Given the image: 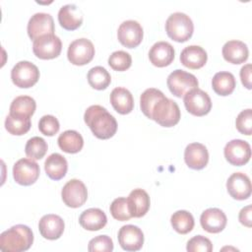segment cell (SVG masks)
I'll list each match as a JSON object with an SVG mask.
<instances>
[{"instance_id": "8d00e7d4", "label": "cell", "mask_w": 252, "mask_h": 252, "mask_svg": "<svg viewBox=\"0 0 252 252\" xmlns=\"http://www.w3.org/2000/svg\"><path fill=\"white\" fill-rule=\"evenodd\" d=\"M111 216L120 221H125L128 220L132 218L129 209H128V203L127 199L123 197H118L114 199L110 205L109 208Z\"/></svg>"}, {"instance_id": "d6986e66", "label": "cell", "mask_w": 252, "mask_h": 252, "mask_svg": "<svg viewBox=\"0 0 252 252\" xmlns=\"http://www.w3.org/2000/svg\"><path fill=\"white\" fill-rule=\"evenodd\" d=\"M184 160L192 169H203L209 161V153L205 145L201 143H191L184 151Z\"/></svg>"}, {"instance_id": "d4e9b609", "label": "cell", "mask_w": 252, "mask_h": 252, "mask_svg": "<svg viewBox=\"0 0 252 252\" xmlns=\"http://www.w3.org/2000/svg\"><path fill=\"white\" fill-rule=\"evenodd\" d=\"M110 102L115 111L120 114H128L134 108V98L129 90L117 87L110 94Z\"/></svg>"}, {"instance_id": "e0dca14e", "label": "cell", "mask_w": 252, "mask_h": 252, "mask_svg": "<svg viewBox=\"0 0 252 252\" xmlns=\"http://www.w3.org/2000/svg\"><path fill=\"white\" fill-rule=\"evenodd\" d=\"M227 219L225 214L218 208L205 210L200 217V223L204 230L210 233H219L225 227Z\"/></svg>"}, {"instance_id": "ab89813d", "label": "cell", "mask_w": 252, "mask_h": 252, "mask_svg": "<svg viewBox=\"0 0 252 252\" xmlns=\"http://www.w3.org/2000/svg\"><path fill=\"white\" fill-rule=\"evenodd\" d=\"M88 250L90 252H111L113 250L112 239L107 235H98L90 240L88 245Z\"/></svg>"}, {"instance_id": "7bdbcfd3", "label": "cell", "mask_w": 252, "mask_h": 252, "mask_svg": "<svg viewBox=\"0 0 252 252\" xmlns=\"http://www.w3.org/2000/svg\"><path fill=\"white\" fill-rule=\"evenodd\" d=\"M240 79L245 88L251 89V64H246L240 69Z\"/></svg>"}, {"instance_id": "4fadbf2b", "label": "cell", "mask_w": 252, "mask_h": 252, "mask_svg": "<svg viewBox=\"0 0 252 252\" xmlns=\"http://www.w3.org/2000/svg\"><path fill=\"white\" fill-rule=\"evenodd\" d=\"M143 28L134 20H127L120 24L117 31L118 40L128 48L137 47L143 40Z\"/></svg>"}, {"instance_id": "484cf974", "label": "cell", "mask_w": 252, "mask_h": 252, "mask_svg": "<svg viewBox=\"0 0 252 252\" xmlns=\"http://www.w3.org/2000/svg\"><path fill=\"white\" fill-rule=\"evenodd\" d=\"M79 222L83 228L91 231H95L105 226L107 222V218L102 210L98 208H91L81 214L79 218Z\"/></svg>"}, {"instance_id": "9c48e42d", "label": "cell", "mask_w": 252, "mask_h": 252, "mask_svg": "<svg viewBox=\"0 0 252 252\" xmlns=\"http://www.w3.org/2000/svg\"><path fill=\"white\" fill-rule=\"evenodd\" d=\"M39 172L37 162L28 158L19 159L13 166V177L18 184L23 186L33 184L37 180Z\"/></svg>"}, {"instance_id": "1f68e13d", "label": "cell", "mask_w": 252, "mask_h": 252, "mask_svg": "<svg viewBox=\"0 0 252 252\" xmlns=\"http://www.w3.org/2000/svg\"><path fill=\"white\" fill-rule=\"evenodd\" d=\"M88 82L90 86L94 90H105L110 82L111 77L107 70L101 66H95L89 70L88 72Z\"/></svg>"}, {"instance_id": "4dcf8cb0", "label": "cell", "mask_w": 252, "mask_h": 252, "mask_svg": "<svg viewBox=\"0 0 252 252\" xmlns=\"http://www.w3.org/2000/svg\"><path fill=\"white\" fill-rule=\"evenodd\" d=\"M170 222L175 231L180 234L190 232L194 227V218L191 213L185 210H179L173 213L170 218Z\"/></svg>"}, {"instance_id": "8992f818", "label": "cell", "mask_w": 252, "mask_h": 252, "mask_svg": "<svg viewBox=\"0 0 252 252\" xmlns=\"http://www.w3.org/2000/svg\"><path fill=\"white\" fill-rule=\"evenodd\" d=\"M166 84L172 94L181 97L189 91L198 88L199 82L193 74L177 69L168 75Z\"/></svg>"}, {"instance_id": "6da1fadb", "label": "cell", "mask_w": 252, "mask_h": 252, "mask_svg": "<svg viewBox=\"0 0 252 252\" xmlns=\"http://www.w3.org/2000/svg\"><path fill=\"white\" fill-rule=\"evenodd\" d=\"M84 120L93 134L101 140H106L114 136L117 131L116 119L106 108L94 104L87 108L84 114Z\"/></svg>"}, {"instance_id": "83f0119b", "label": "cell", "mask_w": 252, "mask_h": 252, "mask_svg": "<svg viewBox=\"0 0 252 252\" xmlns=\"http://www.w3.org/2000/svg\"><path fill=\"white\" fill-rule=\"evenodd\" d=\"M36 108L35 100L29 95H19L10 105V115L19 118H31Z\"/></svg>"}, {"instance_id": "30bf717a", "label": "cell", "mask_w": 252, "mask_h": 252, "mask_svg": "<svg viewBox=\"0 0 252 252\" xmlns=\"http://www.w3.org/2000/svg\"><path fill=\"white\" fill-rule=\"evenodd\" d=\"M61 50V39L55 34H45L33 40L32 51L39 59L47 60L56 58L60 55Z\"/></svg>"}, {"instance_id": "cb8c5ba5", "label": "cell", "mask_w": 252, "mask_h": 252, "mask_svg": "<svg viewBox=\"0 0 252 252\" xmlns=\"http://www.w3.org/2000/svg\"><path fill=\"white\" fill-rule=\"evenodd\" d=\"M208 60L207 52L199 45H189L180 53L181 63L189 69H200Z\"/></svg>"}, {"instance_id": "8fae6325", "label": "cell", "mask_w": 252, "mask_h": 252, "mask_svg": "<svg viewBox=\"0 0 252 252\" xmlns=\"http://www.w3.org/2000/svg\"><path fill=\"white\" fill-rule=\"evenodd\" d=\"M61 197L67 207L79 208L86 203L88 190L81 180L71 179L63 186Z\"/></svg>"}, {"instance_id": "7c38bea8", "label": "cell", "mask_w": 252, "mask_h": 252, "mask_svg": "<svg viewBox=\"0 0 252 252\" xmlns=\"http://www.w3.org/2000/svg\"><path fill=\"white\" fill-rule=\"evenodd\" d=\"M223 154L225 159L230 164L241 166L249 161L251 158V147L246 141L234 139L225 145Z\"/></svg>"}, {"instance_id": "2e32d148", "label": "cell", "mask_w": 252, "mask_h": 252, "mask_svg": "<svg viewBox=\"0 0 252 252\" xmlns=\"http://www.w3.org/2000/svg\"><path fill=\"white\" fill-rule=\"evenodd\" d=\"M226 189L233 199L246 200L251 195L250 179L242 172H234L226 181Z\"/></svg>"}, {"instance_id": "b9f144b4", "label": "cell", "mask_w": 252, "mask_h": 252, "mask_svg": "<svg viewBox=\"0 0 252 252\" xmlns=\"http://www.w3.org/2000/svg\"><path fill=\"white\" fill-rule=\"evenodd\" d=\"M251 214H252L251 205H247L246 207L242 208L239 212L238 220L243 225L247 227H251Z\"/></svg>"}, {"instance_id": "9a60e30c", "label": "cell", "mask_w": 252, "mask_h": 252, "mask_svg": "<svg viewBox=\"0 0 252 252\" xmlns=\"http://www.w3.org/2000/svg\"><path fill=\"white\" fill-rule=\"evenodd\" d=\"M118 242L126 251H138L144 244V233L137 225H123L118 231Z\"/></svg>"}, {"instance_id": "3957f363", "label": "cell", "mask_w": 252, "mask_h": 252, "mask_svg": "<svg viewBox=\"0 0 252 252\" xmlns=\"http://www.w3.org/2000/svg\"><path fill=\"white\" fill-rule=\"evenodd\" d=\"M180 116L178 104L162 94L153 105L149 118L162 127H172L179 122Z\"/></svg>"}, {"instance_id": "e575fe53", "label": "cell", "mask_w": 252, "mask_h": 252, "mask_svg": "<svg viewBox=\"0 0 252 252\" xmlns=\"http://www.w3.org/2000/svg\"><path fill=\"white\" fill-rule=\"evenodd\" d=\"M132 64L131 55L123 50H117L111 53L108 58V65L115 71H126Z\"/></svg>"}, {"instance_id": "277c9868", "label": "cell", "mask_w": 252, "mask_h": 252, "mask_svg": "<svg viewBox=\"0 0 252 252\" xmlns=\"http://www.w3.org/2000/svg\"><path fill=\"white\" fill-rule=\"evenodd\" d=\"M165 32L171 39L177 42H185L192 36L194 25L188 15L175 12L167 18L165 22Z\"/></svg>"}, {"instance_id": "f546056e", "label": "cell", "mask_w": 252, "mask_h": 252, "mask_svg": "<svg viewBox=\"0 0 252 252\" xmlns=\"http://www.w3.org/2000/svg\"><path fill=\"white\" fill-rule=\"evenodd\" d=\"M236 86L234 76L230 72H218L212 79V87L219 95L230 94Z\"/></svg>"}, {"instance_id": "836d02e7", "label": "cell", "mask_w": 252, "mask_h": 252, "mask_svg": "<svg viewBox=\"0 0 252 252\" xmlns=\"http://www.w3.org/2000/svg\"><path fill=\"white\" fill-rule=\"evenodd\" d=\"M31 118H19L10 114L5 119L6 130L15 136H22L31 129Z\"/></svg>"}, {"instance_id": "52a82bcc", "label": "cell", "mask_w": 252, "mask_h": 252, "mask_svg": "<svg viewBox=\"0 0 252 252\" xmlns=\"http://www.w3.org/2000/svg\"><path fill=\"white\" fill-rule=\"evenodd\" d=\"M94 56V46L93 42L85 37L75 39L69 44L67 57L68 60L77 66L90 63Z\"/></svg>"}, {"instance_id": "60d3db41", "label": "cell", "mask_w": 252, "mask_h": 252, "mask_svg": "<svg viewBox=\"0 0 252 252\" xmlns=\"http://www.w3.org/2000/svg\"><path fill=\"white\" fill-rule=\"evenodd\" d=\"M236 129L243 135H251L252 132V109L247 108L242 110L235 120Z\"/></svg>"}, {"instance_id": "5bb4252c", "label": "cell", "mask_w": 252, "mask_h": 252, "mask_svg": "<svg viewBox=\"0 0 252 252\" xmlns=\"http://www.w3.org/2000/svg\"><path fill=\"white\" fill-rule=\"evenodd\" d=\"M27 29L30 38L33 40L45 34H54L53 18L47 13H35L29 20Z\"/></svg>"}, {"instance_id": "5b68a950", "label": "cell", "mask_w": 252, "mask_h": 252, "mask_svg": "<svg viewBox=\"0 0 252 252\" xmlns=\"http://www.w3.org/2000/svg\"><path fill=\"white\" fill-rule=\"evenodd\" d=\"M11 79L16 87L28 89L37 83L39 70L30 61H20L11 70Z\"/></svg>"}, {"instance_id": "74e56055", "label": "cell", "mask_w": 252, "mask_h": 252, "mask_svg": "<svg viewBox=\"0 0 252 252\" xmlns=\"http://www.w3.org/2000/svg\"><path fill=\"white\" fill-rule=\"evenodd\" d=\"M186 249L188 252H211L213 251V244L209 238L196 235L188 240Z\"/></svg>"}, {"instance_id": "ac0fdd59", "label": "cell", "mask_w": 252, "mask_h": 252, "mask_svg": "<svg viewBox=\"0 0 252 252\" xmlns=\"http://www.w3.org/2000/svg\"><path fill=\"white\" fill-rule=\"evenodd\" d=\"M65 223L61 217L48 214L43 216L38 222V229L42 237L48 240L58 239L64 231Z\"/></svg>"}, {"instance_id": "7a4b0ae2", "label": "cell", "mask_w": 252, "mask_h": 252, "mask_svg": "<svg viewBox=\"0 0 252 252\" xmlns=\"http://www.w3.org/2000/svg\"><path fill=\"white\" fill-rule=\"evenodd\" d=\"M33 242L32 229L25 224H16L0 235V249L5 252H23Z\"/></svg>"}, {"instance_id": "ba28073f", "label": "cell", "mask_w": 252, "mask_h": 252, "mask_svg": "<svg viewBox=\"0 0 252 252\" xmlns=\"http://www.w3.org/2000/svg\"><path fill=\"white\" fill-rule=\"evenodd\" d=\"M184 105L189 113L204 116L211 111L212 100L206 92L196 88L184 94Z\"/></svg>"}, {"instance_id": "d6a6232c", "label": "cell", "mask_w": 252, "mask_h": 252, "mask_svg": "<svg viewBox=\"0 0 252 252\" xmlns=\"http://www.w3.org/2000/svg\"><path fill=\"white\" fill-rule=\"evenodd\" d=\"M47 148V144L43 138L34 136L28 140L25 147V153L27 157L32 159H40L45 156Z\"/></svg>"}, {"instance_id": "d590c367", "label": "cell", "mask_w": 252, "mask_h": 252, "mask_svg": "<svg viewBox=\"0 0 252 252\" xmlns=\"http://www.w3.org/2000/svg\"><path fill=\"white\" fill-rule=\"evenodd\" d=\"M163 94V93L158 89L150 88L147 89L140 97V107L142 112L149 118L150 112L155 102Z\"/></svg>"}, {"instance_id": "4316f807", "label": "cell", "mask_w": 252, "mask_h": 252, "mask_svg": "<svg viewBox=\"0 0 252 252\" xmlns=\"http://www.w3.org/2000/svg\"><path fill=\"white\" fill-rule=\"evenodd\" d=\"M44 170L50 179L60 180L67 173L68 162L62 155L53 153L45 159Z\"/></svg>"}, {"instance_id": "f1b7e54d", "label": "cell", "mask_w": 252, "mask_h": 252, "mask_svg": "<svg viewBox=\"0 0 252 252\" xmlns=\"http://www.w3.org/2000/svg\"><path fill=\"white\" fill-rule=\"evenodd\" d=\"M59 148L68 154L79 153L84 146V139L82 135L75 130L64 131L58 137Z\"/></svg>"}, {"instance_id": "44dd1931", "label": "cell", "mask_w": 252, "mask_h": 252, "mask_svg": "<svg viewBox=\"0 0 252 252\" xmlns=\"http://www.w3.org/2000/svg\"><path fill=\"white\" fill-rule=\"evenodd\" d=\"M127 203L132 218H142L148 213L151 201L149 194L144 189L137 188L130 192Z\"/></svg>"}, {"instance_id": "603a6c76", "label": "cell", "mask_w": 252, "mask_h": 252, "mask_svg": "<svg viewBox=\"0 0 252 252\" xmlns=\"http://www.w3.org/2000/svg\"><path fill=\"white\" fill-rule=\"evenodd\" d=\"M222 56L224 60L232 64L244 63L249 55L247 45L241 40H228L222 46Z\"/></svg>"}, {"instance_id": "7402d4cb", "label": "cell", "mask_w": 252, "mask_h": 252, "mask_svg": "<svg viewBox=\"0 0 252 252\" xmlns=\"http://www.w3.org/2000/svg\"><path fill=\"white\" fill-rule=\"evenodd\" d=\"M58 22L67 31H74L83 23V13L75 4L62 6L58 12Z\"/></svg>"}, {"instance_id": "ffe728a7", "label": "cell", "mask_w": 252, "mask_h": 252, "mask_svg": "<svg viewBox=\"0 0 252 252\" xmlns=\"http://www.w3.org/2000/svg\"><path fill=\"white\" fill-rule=\"evenodd\" d=\"M149 59L156 67L168 66L174 59V48L167 41H158L151 47Z\"/></svg>"}, {"instance_id": "f35d334b", "label": "cell", "mask_w": 252, "mask_h": 252, "mask_svg": "<svg viewBox=\"0 0 252 252\" xmlns=\"http://www.w3.org/2000/svg\"><path fill=\"white\" fill-rule=\"evenodd\" d=\"M39 131L45 136H54L60 129L58 119L53 115H43L38 122Z\"/></svg>"}]
</instances>
